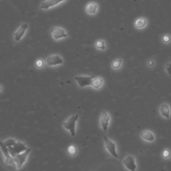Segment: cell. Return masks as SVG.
<instances>
[{
    "mask_svg": "<svg viewBox=\"0 0 171 171\" xmlns=\"http://www.w3.org/2000/svg\"><path fill=\"white\" fill-rule=\"evenodd\" d=\"M78 114H75L70 116L63 123V126L66 130H68L72 136H75L76 133V123L78 119Z\"/></svg>",
    "mask_w": 171,
    "mask_h": 171,
    "instance_id": "1",
    "label": "cell"
},
{
    "mask_svg": "<svg viewBox=\"0 0 171 171\" xmlns=\"http://www.w3.org/2000/svg\"><path fill=\"white\" fill-rule=\"evenodd\" d=\"M27 149V148L25 147L24 144L18 142H15L14 145L8 147L9 152H10V154L12 157H14L15 155L21 153V152L26 150Z\"/></svg>",
    "mask_w": 171,
    "mask_h": 171,
    "instance_id": "2",
    "label": "cell"
},
{
    "mask_svg": "<svg viewBox=\"0 0 171 171\" xmlns=\"http://www.w3.org/2000/svg\"><path fill=\"white\" fill-rule=\"evenodd\" d=\"M104 141L105 143L106 148L107 149L108 152H109L111 155H112L114 157L118 158L119 157H118V154L116 152V144H115V143L112 141H110V140L106 136H104Z\"/></svg>",
    "mask_w": 171,
    "mask_h": 171,
    "instance_id": "3",
    "label": "cell"
},
{
    "mask_svg": "<svg viewBox=\"0 0 171 171\" xmlns=\"http://www.w3.org/2000/svg\"><path fill=\"white\" fill-rule=\"evenodd\" d=\"M30 152V149L27 148L26 150L24 151L22 153H19L15 155L14 157H13L15 163L16 164L17 168H20L21 166L23 165V164L25 163V161L26 160V158L28 156V154Z\"/></svg>",
    "mask_w": 171,
    "mask_h": 171,
    "instance_id": "4",
    "label": "cell"
},
{
    "mask_svg": "<svg viewBox=\"0 0 171 171\" xmlns=\"http://www.w3.org/2000/svg\"><path fill=\"white\" fill-rule=\"evenodd\" d=\"M94 78V76H78L74 77V79L76 80V82H78V84L81 88H84V87L85 86L92 85V82Z\"/></svg>",
    "mask_w": 171,
    "mask_h": 171,
    "instance_id": "5",
    "label": "cell"
},
{
    "mask_svg": "<svg viewBox=\"0 0 171 171\" xmlns=\"http://www.w3.org/2000/svg\"><path fill=\"white\" fill-rule=\"evenodd\" d=\"M63 63V59L59 55H51L46 58V64L49 66H54Z\"/></svg>",
    "mask_w": 171,
    "mask_h": 171,
    "instance_id": "6",
    "label": "cell"
},
{
    "mask_svg": "<svg viewBox=\"0 0 171 171\" xmlns=\"http://www.w3.org/2000/svg\"><path fill=\"white\" fill-rule=\"evenodd\" d=\"M52 33L54 40H58L63 38H66L68 34L65 30L62 27H54L52 29Z\"/></svg>",
    "mask_w": 171,
    "mask_h": 171,
    "instance_id": "7",
    "label": "cell"
},
{
    "mask_svg": "<svg viewBox=\"0 0 171 171\" xmlns=\"http://www.w3.org/2000/svg\"><path fill=\"white\" fill-rule=\"evenodd\" d=\"M123 164L127 169L131 171H135L136 169V164L135 163V158L131 155L127 156L123 160Z\"/></svg>",
    "mask_w": 171,
    "mask_h": 171,
    "instance_id": "8",
    "label": "cell"
},
{
    "mask_svg": "<svg viewBox=\"0 0 171 171\" xmlns=\"http://www.w3.org/2000/svg\"><path fill=\"white\" fill-rule=\"evenodd\" d=\"M110 116L106 112V111L103 110L102 112L101 118H100V124L102 129L104 131H106L108 128L110 122Z\"/></svg>",
    "mask_w": 171,
    "mask_h": 171,
    "instance_id": "9",
    "label": "cell"
},
{
    "mask_svg": "<svg viewBox=\"0 0 171 171\" xmlns=\"http://www.w3.org/2000/svg\"><path fill=\"white\" fill-rule=\"evenodd\" d=\"M64 1L65 0H45L40 5V8L42 10H48V9Z\"/></svg>",
    "mask_w": 171,
    "mask_h": 171,
    "instance_id": "10",
    "label": "cell"
},
{
    "mask_svg": "<svg viewBox=\"0 0 171 171\" xmlns=\"http://www.w3.org/2000/svg\"><path fill=\"white\" fill-rule=\"evenodd\" d=\"M27 24H24L17 29V30L14 33V39L16 42H20L21 38L24 36L25 32L27 29Z\"/></svg>",
    "mask_w": 171,
    "mask_h": 171,
    "instance_id": "11",
    "label": "cell"
},
{
    "mask_svg": "<svg viewBox=\"0 0 171 171\" xmlns=\"http://www.w3.org/2000/svg\"><path fill=\"white\" fill-rule=\"evenodd\" d=\"M98 10V5L94 2H90L86 6V11L89 14H95Z\"/></svg>",
    "mask_w": 171,
    "mask_h": 171,
    "instance_id": "12",
    "label": "cell"
},
{
    "mask_svg": "<svg viewBox=\"0 0 171 171\" xmlns=\"http://www.w3.org/2000/svg\"><path fill=\"white\" fill-rule=\"evenodd\" d=\"M160 112L162 116L166 118V119H169L170 118V109L169 105L166 104H161L160 107Z\"/></svg>",
    "mask_w": 171,
    "mask_h": 171,
    "instance_id": "13",
    "label": "cell"
},
{
    "mask_svg": "<svg viewBox=\"0 0 171 171\" xmlns=\"http://www.w3.org/2000/svg\"><path fill=\"white\" fill-rule=\"evenodd\" d=\"M141 136L143 139L148 142H152L154 140V135L150 131H143L141 133Z\"/></svg>",
    "mask_w": 171,
    "mask_h": 171,
    "instance_id": "14",
    "label": "cell"
},
{
    "mask_svg": "<svg viewBox=\"0 0 171 171\" xmlns=\"http://www.w3.org/2000/svg\"><path fill=\"white\" fill-rule=\"evenodd\" d=\"M102 84H103V80L100 77H96L94 78L92 82V86L95 89L100 88L102 86Z\"/></svg>",
    "mask_w": 171,
    "mask_h": 171,
    "instance_id": "15",
    "label": "cell"
},
{
    "mask_svg": "<svg viewBox=\"0 0 171 171\" xmlns=\"http://www.w3.org/2000/svg\"><path fill=\"white\" fill-rule=\"evenodd\" d=\"M0 148H1L2 151L3 152V153H4V155H5V158H6V160H10L11 155H10V152H9L8 147H7V146L5 145L4 142H1V141H0Z\"/></svg>",
    "mask_w": 171,
    "mask_h": 171,
    "instance_id": "16",
    "label": "cell"
},
{
    "mask_svg": "<svg viewBox=\"0 0 171 171\" xmlns=\"http://www.w3.org/2000/svg\"><path fill=\"white\" fill-rule=\"evenodd\" d=\"M147 24V21L144 17H140L135 21V26L138 29H142Z\"/></svg>",
    "mask_w": 171,
    "mask_h": 171,
    "instance_id": "17",
    "label": "cell"
},
{
    "mask_svg": "<svg viewBox=\"0 0 171 171\" xmlns=\"http://www.w3.org/2000/svg\"><path fill=\"white\" fill-rule=\"evenodd\" d=\"M122 59H119V60H116L113 62L112 65V66L114 68V69H118V68H119L121 66V64H122Z\"/></svg>",
    "mask_w": 171,
    "mask_h": 171,
    "instance_id": "18",
    "label": "cell"
},
{
    "mask_svg": "<svg viewBox=\"0 0 171 171\" xmlns=\"http://www.w3.org/2000/svg\"><path fill=\"white\" fill-rule=\"evenodd\" d=\"M96 48H98L99 49H105L106 47H105V44H104V42L103 41H102V40H98L96 42Z\"/></svg>",
    "mask_w": 171,
    "mask_h": 171,
    "instance_id": "19",
    "label": "cell"
},
{
    "mask_svg": "<svg viewBox=\"0 0 171 171\" xmlns=\"http://www.w3.org/2000/svg\"><path fill=\"white\" fill-rule=\"evenodd\" d=\"M16 142V141H15L14 139H11V138H10V139H8L7 140V141L4 142V143L5 144V146H7L8 147H11V146H13L15 144V143Z\"/></svg>",
    "mask_w": 171,
    "mask_h": 171,
    "instance_id": "20",
    "label": "cell"
},
{
    "mask_svg": "<svg viewBox=\"0 0 171 171\" xmlns=\"http://www.w3.org/2000/svg\"><path fill=\"white\" fill-rule=\"evenodd\" d=\"M76 148L74 146H70V147L68 148V152L71 154V155H74V154L76 153Z\"/></svg>",
    "mask_w": 171,
    "mask_h": 171,
    "instance_id": "21",
    "label": "cell"
},
{
    "mask_svg": "<svg viewBox=\"0 0 171 171\" xmlns=\"http://www.w3.org/2000/svg\"><path fill=\"white\" fill-rule=\"evenodd\" d=\"M36 65L37 67L40 68H42L43 66V61L42 60H38V61L36 62Z\"/></svg>",
    "mask_w": 171,
    "mask_h": 171,
    "instance_id": "22",
    "label": "cell"
},
{
    "mask_svg": "<svg viewBox=\"0 0 171 171\" xmlns=\"http://www.w3.org/2000/svg\"><path fill=\"white\" fill-rule=\"evenodd\" d=\"M166 71H168V73H169V75H170V74H171V62H170V63H169V64H166Z\"/></svg>",
    "mask_w": 171,
    "mask_h": 171,
    "instance_id": "23",
    "label": "cell"
},
{
    "mask_svg": "<svg viewBox=\"0 0 171 171\" xmlns=\"http://www.w3.org/2000/svg\"><path fill=\"white\" fill-rule=\"evenodd\" d=\"M170 36H164V37H163V41L164 42H166V43H167V42H170Z\"/></svg>",
    "mask_w": 171,
    "mask_h": 171,
    "instance_id": "24",
    "label": "cell"
},
{
    "mask_svg": "<svg viewBox=\"0 0 171 171\" xmlns=\"http://www.w3.org/2000/svg\"><path fill=\"white\" fill-rule=\"evenodd\" d=\"M169 155H170V152H169V150H166L164 151V152H163V157L164 158H168V157H169Z\"/></svg>",
    "mask_w": 171,
    "mask_h": 171,
    "instance_id": "25",
    "label": "cell"
},
{
    "mask_svg": "<svg viewBox=\"0 0 171 171\" xmlns=\"http://www.w3.org/2000/svg\"><path fill=\"white\" fill-rule=\"evenodd\" d=\"M154 64V63L153 60H149V61H148V65H149V66H153Z\"/></svg>",
    "mask_w": 171,
    "mask_h": 171,
    "instance_id": "26",
    "label": "cell"
},
{
    "mask_svg": "<svg viewBox=\"0 0 171 171\" xmlns=\"http://www.w3.org/2000/svg\"><path fill=\"white\" fill-rule=\"evenodd\" d=\"M1 90H2V88H1V87H0V91H1Z\"/></svg>",
    "mask_w": 171,
    "mask_h": 171,
    "instance_id": "27",
    "label": "cell"
}]
</instances>
